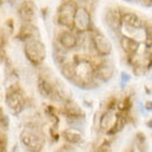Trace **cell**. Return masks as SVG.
<instances>
[{"mask_svg": "<svg viewBox=\"0 0 152 152\" xmlns=\"http://www.w3.org/2000/svg\"><path fill=\"white\" fill-rule=\"evenodd\" d=\"M25 97L17 87H11L6 94V104L13 113H20L25 109Z\"/></svg>", "mask_w": 152, "mask_h": 152, "instance_id": "277c9868", "label": "cell"}, {"mask_svg": "<svg viewBox=\"0 0 152 152\" xmlns=\"http://www.w3.org/2000/svg\"><path fill=\"white\" fill-rule=\"evenodd\" d=\"M1 56H2V47L0 45V60H1Z\"/></svg>", "mask_w": 152, "mask_h": 152, "instance_id": "4316f807", "label": "cell"}, {"mask_svg": "<svg viewBox=\"0 0 152 152\" xmlns=\"http://www.w3.org/2000/svg\"><path fill=\"white\" fill-rule=\"evenodd\" d=\"M62 135H64V140L71 144H78L82 141V135H81L79 132H77V131L66 130V131H64Z\"/></svg>", "mask_w": 152, "mask_h": 152, "instance_id": "ac0fdd59", "label": "cell"}, {"mask_svg": "<svg viewBox=\"0 0 152 152\" xmlns=\"http://www.w3.org/2000/svg\"><path fill=\"white\" fill-rule=\"evenodd\" d=\"M130 79H131L130 75H128L127 72H122V73H121V85L122 86L126 85Z\"/></svg>", "mask_w": 152, "mask_h": 152, "instance_id": "cb8c5ba5", "label": "cell"}, {"mask_svg": "<svg viewBox=\"0 0 152 152\" xmlns=\"http://www.w3.org/2000/svg\"><path fill=\"white\" fill-rule=\"evenodd\" d=\"M144 72H145V67H144L142 64H140V62H137L134 64L133 66V73H134L137 77H141L144 75Z\"/></svg>", "mask_w": 152, "mask_h": 152, "instance_id": "7402d4cb", "label": "cell"}, {"mask_svg": "<svg viewBox=\"0 0 152 152\" xmlns=\"http://www.w3.org/2000/svg\"><path fill=\"white\" fill-rule=\"evenodd\" d=\"M120 45L122 50L130 56H134L138 50H139L140 43L132 37H129L128 34H122V37L120 38Z\"/></svg>", "mask_w": 152, "mask_h": 152, "instance_id": "7c38bea8", "label": "cell"}, {"mask_svg": "<svg viewBox=\"0 0 152 152\" xmlns=\"http://www.w3.org/2000/svg\"><path fill=\"white\" fill-rule=\"evenodd\" d=\"M94 76V69L88 60H78L73 64V77L72 80L79 87L88 88L90 82H92Z\"/></svg>", "mask_w": 152, "mask_h": 152, "instance_id": "7a4b0ae2", "label": "cell"}, {"mask_svg": "<svg viewBox=\"0 0 152 152\" xmlns=\"http://www.w3.org/2000/svg\"><path fill=\"white\" fill-rule=\"evenodd\" d=\"M11 152H21V151H20L19 145H18V144H16V145H13V148L11 149Z\"/></svg>", "mask_w": 152, "mask_h": 152, "instance_id": "484cf974", "label": "cell"}, {"mask_svg": "<svg viewBox=\"0 0 152 152\" xmlns=\"http://www.w3.org/2000/svg\"><path fill=\"white\" fill-rule=\"evenodd\" d=\"M23 52L31 64L38 67L46 59V47L40 38H34L23 42Z\"/></svg>", "mask_w": 152, "mask_h": 152, "instance_id": "6da1fadb", "label": "cell"}, {"mask_svg": "<svg viewBox=\"0 0 152 152\" xmlns=\"http://www.w3.org/2000/svg\"><path fill=\"white\" fill-rule=\"evenodd\" d=\"M9 124V118L8 115L4 113L2 109H0V129H7Z\"/></svg>", "mask_w": 152, "mask_h": 152, "instance_id": "44dd1931", "label": "cell"}, {"mask_svg": "<svg viewBox=\"0 0 152 152\" xmlns=\"http://www.w3.org/2000/svg\"><path fill=\"white\" fill-rule=\"evenodd\" d=\"M92 46L94 48V51L97 52L98 56L100 57H107L111 55L112 52V45L110 40L106 37V34L101 32H96L92 36Z\"/></svg>", "mask_w": 152, "mask_h": 152, "instance_id": "ba28073f", "label": "cell"}, {"mask_svg": "<svg viewBox=\"0 0 152 152\" xmlns=\"http://www.w3.org/2000/svg\"><path fill=\"white\" fill-rule=\"evenodd\" d=\"M121 15L122 13L119 11L118 9H109L106 12V22L111 29L118 30L122 26L121 20Z\"/></svg>", "mask_w": 152, "mask_h": 152, "instance_id": "5bb4252c", "label": "cell"}, {"mask_svg": "<svg viewBox=\"0 0 152 152\" xmlns=\"http://www.w3.org/2000/svg\"><path fill=\"white\" fill-rule=\"evenodd\" d=\"M113 73H114L113 67L109 64H103V62H101V64L94 69V76L97 77L99 80L103 81V82L109 81L113 77Z\"/></svg>", "mask_w": 152, "mask_h": 152, "instance_id": "9a60e30c", "label": "cell"}, {"mask_svg": "<svg viewBox=\"0 0 152 152\" xmlns=\"http://www.w3.org/2000/svg\"><path fill=\"white\" fill-rule=\"evenodd\" d=\"M78 8L77 4L73 0H67L60 4L57 15V21L61 27H66L68 29L73 28V18Z\"/></svg>", "mask_w": 152, "mask_h": 152, "instance_id": "3957f363", "label": "cell"}, {"mask_svg": "<svg viewBox=\"0 0 152 152\" xmlns=\"http://www.w3.org/2000/svg\"><path fill=\"white\" fill-rule=\"evenodd\" d=\"M115 119H117V114L114 113L113 110L108 109L106 112H103L101 114L100 120H99V127L101 130L109 131L111 128L113 127Z\"/></svg>", "mask_w": 152, "mask_h": 152, "instance_id": "2e32d148", "label": "cell"}, {"mask_svg": "<svg viewBox=\"0 0 152 152\" xmlns=\"http://www.w3.org/2000/svg\"><path fill=\"white\" fill-rule=\"evenodd\" d=\"M121 20H122L123 25L128 26V28H132V29H139L143 27V21L142 19L134 12L127 11L121 15Z\"/></svg>", "mask_w": 152, "mask_h": 152, "instance_id": "4fadbf2b", "label": "cell"}, {"mask_svg": "<svg viewBox=\"0 0 152 152\" xmlns=\"http://www.w3.org/2000/svg\"><path fill=\"white\" fill-rule=\"evenodd\" d=\"M18 16L22 22H34L37 19V7L34 1L23 0L18 7Z\"/></svg>", "mask_w": 152, "mask_h": 152, "instance_id": "9c48e42d", "label": "cell"}, {"mask_svg": "<svg viewBox=\"0 0 152 152\" xmlns=\"http://www.w3.org/2000/svg\"><path fill=\"white\" fill-rule=\"evenodd\" d=\"M64 113L70 118H81L83 115L80 107L71 100H67V102L64 103Z\"/></svg>", "mask_w": 152, "mask_h": 152, "instance_id": "e0dca14e", "label": "cell"}, {"mask_svg": "<svg viewBox=\"0 0 152 152\" xmlns=\"http://www.w3.org/2000/svg\"><path fill=\"white\" fill-rule=\"evenodd\" d=\"M0 152H2V151H1V150H0Z\"/></svg>", "mask_w": 152, "mask_h": 152, "instance_id": "83f0119b", "label": "cell"}, {"mask_svg": "<svg viewBox=\"0 0 152 152\" xmlns=\"http://www.w3.org/2000/svg\"><path fill=\"white\" fill-rule=\"evenodd\" d=\"M91 27V15L86 7H78L73 18V28L78 32H86Z\"/></svg>", "mask_w": 152, "mask_h": 152, "instance_id": "52a82bcc", "label": "cell"}, {"mask_svg": "<svg viewBox=\"0 0 152 152\" xmlns=\"http://www.w3.org/2000/svg\"><path fill=\"white\" fill-rule=\"evenodd\" d=\"M96 152H111V148H110V144L107 142H103L102 144H100L98 149L96 150Z\"/></svg>", "mask_w": 152, "mask_h": 152, "instance_id": "603a6c76", "label": "cell"}, {"mask_svg": "<svg viewBox=\"0 0 152 152\" xmlns=\"http://www.w3.org/2000/svg\"><path fill=\"white\" fill-rule=\"evenodd\" d=\"M20 140L21 143L25 145V148L32 152H40L45 144V140L36 131L31 130L25 131L20 137Z\"/></svg>", "mask_w": 152, "mask_h": 152, "instance_id": "5b68a950", "label": "cell"}, {"mask_svg": "<svg viewBox=\"0 0 152 152\" xmlns=\"http://www.w3.org/2000/svg\"><path fill=\"white\" fill-rule=\"evenodd\" d=\"M58 43L61 48H64L66 50H72L78 47V38L72 31L64 30L59 34Z\"/></svg>", "mask_w": 152, "mask_h": 152, "instance_id": "8fae6325", "label": "cell"}, {"mask_svg": "<svg viewBox=\"0 0 152 152\" xmlns=\"http://www.w3.org/2000/svg\"><path fill=\"white\" fill-rule=\"evenodd\" d=\"M131 107H132V102H131V99L129 97L124 98L122 101L119 102L118 104L119 110H121V111H128V110L131 109Z\"/></svg>", "mask_w": 152, "mask_h": 152, "instance_id": "ffe728a7", "label": "cell"}, {"mask_svg": "<svg viewBox=\"0 0 152 152\" xmlns=\"http://www.w3.org/2000/svg\"><path fill=\"white\" fill-rule=\"evenodd\" d=\"M144 108L148 110V111H152V102H147L145 104H144Z\"/></svg>", "mask_w": 152, "mask_h": 152, "instance_id": "d4e9b609", "label": "cell"}, {"mask_svg": "<svg viewBox=\"0 0 152 152\" xmlns=\"http://www.w3.org/2000/svg\"><path fill=\"white\" fill-rule=\"evenodd\" d=\"M124 123H126V119L123 115H117V119H115V122H114L113 127L111 128L108 132H109V134H113L115 132H119V131H121L124 127Z\"/></svg>", "mask_w": 152, "mask_h": 152, "instance_id": "d6986e66", "label": "cell"}, {"mask_svg": "<svg viewBox=\"0 0 152 152\" xmlns=\"http://www.w3.org/2000/svg\"><path fill=\"white\" fill-rule=\"evenodd\" d=\"M34 38H40V31L34 22H22L20 29L18 31V39L22 42Z\"/></svg>", "mask_w": 152, "mask_h": 152, "instance_id": "30bf717a", "label": "cell"}, {"mask_svg": "<svg viewBox=\"0 0 152 152\" xmlns=\"http://www.w3.org/2000/svg\"><path fill=\"white\" fill-rule=\"evenodd\" d=\"M38 90L40 94L49 100H61L57 93L56 82L46 75H42L38 78Z\"/></svg>", "mask_w": 152, "mask_h": 152, "instance_id": "8992f818", "label": "cell"}]
</instances>
